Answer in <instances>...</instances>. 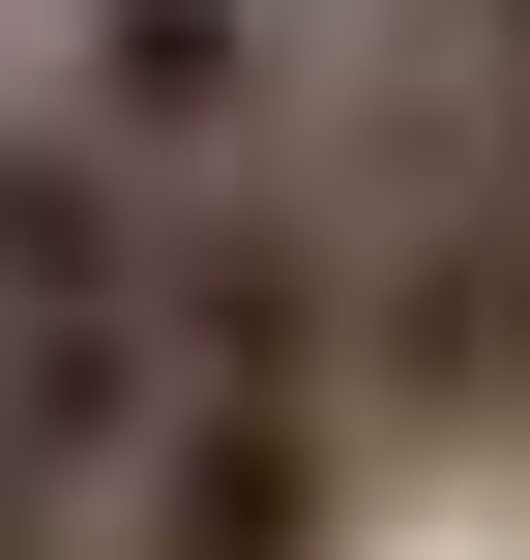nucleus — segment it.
<instances>
[{"mask_svg":"<svg viewBox=\"0 0 530 560\" xmlns=\"http://www.w3.org/2000/svg\"><path fill=\"white\" fill-rule=\"evenodd\" d=\"M0 413L89 502H148V443H177V177L89 89H0Z\"/></svg>","mask_w":530,"mask_h":560,"instance_id":"1","label":"nucleus"},{"mask_svg":"<svg viewBox=\"0 0 530 560\" xmlns=\"http://www.w3.org/2000/svg\"><path fill=\"white\" fill-rule=\"evenodd\" d=\"M325 236L295 177L177 207V443H148V560H325Z\"/></svg>","mask_w":530,"mask_h":560,"instance_id":"2","label":"nucleus"},{"mask_svg":"<svg viewBox=\"0 0 530 560\" xmlns=\"http://www.w3.org/2000/svg\"><path fill=\"white\" fill-rule=\"evenodd\" d=\"M89 118L207 207V177H266V0H89Z\"/></svg>","mask_w":530,"mask_h":560,"instance_id":"3","label":"nucleus"},{"mask_svg":"<svg viewBox=\"0 0 530 560\" xmlns=\"http://www.w3.org/2000/svg\"><path fill=\"white\" fill-rule=\"evenodd\" d=\"M59 532H89V472H59L30 413H0V560H59Z\"/></svg>","mask_w":530,"mask_h":560,"instance_id":"4","label":"nucleus"}]
</instances>
